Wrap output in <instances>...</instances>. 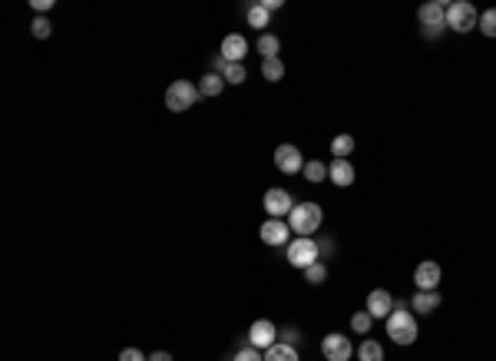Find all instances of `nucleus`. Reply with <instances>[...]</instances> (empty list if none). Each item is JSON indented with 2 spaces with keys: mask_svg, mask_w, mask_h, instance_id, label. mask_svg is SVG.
<instances>
[{
  "mask_svg": "<svg viewBox=\"0 0 496 361\" xmlns=\"http://www.w3.org/2000/svg\"><path fill=\"white\" fill-rule=\"evenodd\" d=\"M275 341H278V329L271 325L268 318H259V322H255V325L248 329V345H252V348L268 351Z\"/></svg>",
  "mask_w": 496,
  "mask_h": 361,
  "instance_id": "obj_7",
  "label": "nucleus"
},
{
  "mask_svg": "<svg viewBox=\"0 0 496 361\" xmlns=\"http://www.w3.org/2000/svg\"><path fill=\"white\" fill-rule=\"evenodd\" d=\"M265 361H302V358H298V348H294V345L275 341V345L265 351Z\"/></svg>",
  "mask_w": 496,
  "mask_h": 361,
  "instance_id": "obj_17",
  "label": "nucleus"
},
{
  "mask_svg": "<svg viewBox=\"0 0 496 361\" xmlns=\"http://www.w3.org/2000/svg\"><path fill=\"white\" fill-rule=\"evenodd\" d=\"M271 20V13L261 7V4H248V23L255 27V30H265Z\"/></svg>",
  "mask_w": 496,
  "mask_h": 361,
  "instance_id": "obj_22",
  "label": "nucleus"
},
{
  "mask_svg": "<svg viewBox=\"0 0 496 361\" xmlns=\"http://www.w3.org/2000/svg\"><path fill=\"white\" fill-rule=\"evenodd\" d=\"M321 222H324L321 206H314V202H298V206L292 209V216H288V229L298 232L302 239H311L314 232L321 229Z\"/></svg>",
  "mask_w": 496,
  "mask_h": 361,
  "instance_id": "obj_2",
  "label": "nucleus"
},
{
  "mask_svg": "<svg viewBox=\"0 0 496 361\" xmlns=\"http://www.w3.org/2000/svg\"><path fill=\"white\" fill-rule=\"evenodd\" d=\"M245 54H248V44H245V37H238V33H228L225 40H222V47H218V56L225 63H242Z\"/></svg>",
  "mask_w": 496,
  "mask_h": 361,
  "instance_id": "obj_14",
  "label": "nucleus"
},
{
  "mask_svg": "<svg viewBox=\"0 0 496 361\" xmlns=\"http://www.w3.org/2000/svg\"><path fill=\"white\" fill-rule=\"evenodd\" d=\"M149 361H173V355H169V351H152Z\"/></svg>",
  "mask_w": 496,
  "mask_h": 361,
  "instance_id": "obj_35",
  "label": "nucleus"
},
{
  "mask_svg": "<svg viewBox=\"0 0 496 361\" xmlns=\"http://www.w3.org/2000/svg\"><path fill=\"white\" fill-rule=\"evenodd\" d=\"M480 23V13H476L473 4H466V0H453L447 4V27L457 33H470Z\"/></svg>",
  "mask_w": 496,
  "mask_h": 361,
  "instance_id": "obj_4",
  "label": "nucleus"
},
{
  "mask_svg": "<svg viewBox=\"0 0 496 361\" xmlns=\"http://www.w3.org/2000/svg\"><path fill=\"white\" fill-rule=\"evenodd\" d=\"M388 335L394 345H414L417 341V318H414V312L404 305H394V312H390L388 318Z\"/></svg>",
  "mask_w": 496,
  "mask_h": 361,
  "instance_id": "obj_1",
  "label": "nucleus"
},
{
  "mask_svg": "<svg viewBox=\"0 0 496 361\" xmlns=\"http://www.w3.org/2000/svg\"><path fill=\"white\" fill-rule=\"evenodd\" d=\"M265 212H268L271 219H285V216H292V209H294V199L285 192V189H268L265 192Z\"/></svg>",
  "mask_w": 496,
  "mask_h": 361,
  "instance_id": "obj_8",
  "label": "nucleus"
},
{
  "mask_svg": "<svg viewBox=\"0 0 496 361\" xmlns=\"http://www.w3.org/2000/svg\"><path fill=\"white\" fill-rule=\"evenodd\" d=\"M328 179H331L335 186L347 189L351 183H354V166L347 163V159H335V163L328 166Z\"/></svg>",
  "mask_w": 496,
  "mask_h": 361,
  "instance_id": "obj_15",
  "label": "nucleus"
},
{
  "mask_svg": "<svg viewBox=\"0 0 496 361\" xmlns=\"http://www.w3.org/2000/svg\"><path fill=\"white\" fill-rule=\"evenodd\" d=\"M421 27H447V4L443 0H427L421 11H417Z\"/></svg>",
  "mask_w": 496,
  "mask_h": 361,
  "instance_id": "obj_13",
  "label": "nucleus"
},
{
  "mask_svg": "<svg viewBox=\"0 0 496 361\" xmlns=\"http://www.w3.org/2000/svg\"><path fill=\"white\" fill-rule=\"evenodd\" d=\"M421 33L427 37V40H440V37H443V27H421Z\"/></svg>",
  "mask_w": 496,
  "mask_h": 361,
  "instance_id": "obj_33",
  "label": "nucleus"
},
{
  "mask_svg": "<svg viewBox=\"0 0 496 361\" xmlns=\"http://www.w3.org/2000/svg\"><path fill=\"white\" fill-rule=\"evenodd\" d=\"M259 235H261L265 245H271V249H278V245H288V242H292V239H288L292 229H288V222H285V219H268L259 229Z\"/></svg>",
  "mask_w": 496,
  "mask_h": 361,
  "instance_id": "obj_9",
  "label": "nucleus"
},
{
  "mask_svg": "<svg viewBox=\"0 0 496 361\" xmlns=\"http://www.w3.org/2000/svg\"><path fill=\"white\" fill-rule=\"evenodd\" d=\"M304 282H308V285H324V282H328V265H324V262L308 265V269H304Z\"/></svg>",
  "mask_w": 496,
  "mask_h": 361,
  "instance_id": "obj_25",
  "label": "nucleus"
},
{
  "mask_svg": "<svg viewBox=\"0 0 496 361\" xmlns=\"http://www.w3.org/2000/svg\"><path fill=\"white\" fill-rule=\"evenodd\" d=\"M245 77H248V70L242 63H225V66H222V80H225V83H232V87L245 83Z\"/></svg>",
  "mask_w": 496,
  "mask_h": 361,
  "instance_id": "obj_24",
  "label": "nucleus"
},
{
  "mask_svg": "<svg viewBox=\"0 0 496 361\" xmlns=\"http://www.w3.org/2000/svg\"><path fill=\"white\" fill-rule=\"evenodd\" d=\"M321 355L328 361H351V355H354V345H351V338H347V335H337V331H331V335H324V341H321Z\"/></svg>",
  "mask_w": 496,
  "mask_h": 361,
  "instance_id": "obj_6",
  "label": "nucleus"
},
{
  "mask_svg": "<svg viewBox=\"0 0 496 361\" xmlns=\"http://www.w3.org/2000/svg\"><path fill=\"white\" fill-rule=\"evenodd\" d=\"M195 99H199V87L189 83V80H175V83H169V90H166V106L173 113H185Z\"/></svg>",
  "mask_w": 496,
  "mask_h": 361,
  "instance_id": "obj_5",
  "label": "nucleus"
},
{
  "mask_svg": "<svg viewBox=\"0 0 496 361\" xmlns=\"http://www.w3.org/2000/svg\"><path fill=\"white\" fill-rule=\"evenodd\" d=\"M414 282H417V292H437V285H440V265L421 262L414 269Z\"/></svg>",
  "mask_w": 496,
  "mask_h": 361,
  "instance_id": "obj_11",
  "label": "nucleus"
},
{
  "mask_svg": "<svg viewBox=\"0 0 496 361\" xmlns=\"http://www.w3.org/2000/svg\"><path fill=\"white\" fill-rule=\"evenodd\" d=\"M30 33L37 37V40H46L50 33H54V23L46 20V17H33V23H30Z\"/></svg>",
  "mask_w": 496,
  "mask_h": 361,
  "instance_id": "obj_28",
  "label": "nucleus"
},
{
  "mask_svg": "<svg viewBox=\"0 0 496 361\" xmlns=\"http://www.w3.org/2000/svg\"><path fill=\"white\" fill-rule=\"evenodd\" d=\"M410 305L417 308V315H430L433 308H440V292H414Z\"/></svg>",
  "mask_w": 496,
  "mask_h": 361,
  "instance_id": "obj_16",
  "label": "nucleus"
},
{
  "mask_svg": "<svg viewBox=\"0 0 496 361\" xmlns=\"http://www.w3.org/2000/svg\"><path fill=\"white\" fill-rule=\"evenodd\" d=\"M261 77L271 80V83H278L285 77V63H281L278 56H271V60H261Z\"/></svg>",
  "mask_w": 496,
  "mask_h": 361,
  "instance_id": "obj_23",
  "label": "nucleus"
},
{
  "mask_svg": "<svg viewBox=\"0 0 496 361\" xmlns=\"http://www.w3.org/2000/svg\"><path fill=\"white\" fill-rule=\"evenodd\" d=\"M394 305H397V302H394L390 292H384V288H374V292L367 295V315L371 318H384V322H388Z\"/></svg>",
  "mask_w": 496,
  "mask_h": 361,
  "instance_id": "obj_12",
  "label": "nucleus"
},
{
  "mask_svg": "<svg viewBox=\"0 0 496 361\" xmlns=\"http://www.w3.org/2000/svg\"><path fill=\"white\" fill-rule=\"evenodd\" d=\"M275 166H278L281 173H302L304 169V159H302V149L292 146V142H285L275 149Z\"/></svg>",
  "mask_w": 496,
  "mask_h": 361,
  "instance_id": "obj_10",
  "label": "nucleus"
},
{
  "mask_svg": "<svg viewBox=\"0 0 496 361\" xmlns=\"http://www.w3.org/2000/svg\"><path fill=\"white\" fill-rule=\"evenodd\" d=\"M476 27H480L483 37L496 40V7H493V11H486V13H480V23H476Z\"/></svg>",
  "mask_w": 496,
  "mask_h": 361,
  "instance_id": "obj_27",
  "label": "nucleus"
},
{
  "mask_svg": "<svg viewBox=\"0 0 496 361\" xmlns=\"http://www.w3.org/2000/svg\"><path fill=\"white\" fill-rule=\"evenodd\" d=\"M119 361H149V358H146L140 348H123L119 351Z\"/></svg>",
  "mask_w": 496,
  "mask_h": 361,
  "instance_id": "obj_31",
  "label": "nucleus"
},
{
  "mask_svg": "<svg viewBox=\"0 0 496 361\" xmlns=\"http://www.w3.org/2000/svg\"><path fill=\"white\" fill-rule=\"evenodd\" d=\"M232 361H265V355H261L259 348H252V345H242V348L235 351V358Z\"/></svg>",
  "mask_w": 496,
  "mask_h": 361,
  "instance_id": "obj_30",
  "label": "nucleus"
},
{
  "mask_svg": "<svg viewBox=\"0 0 496 361\" xmlns=\"http://www.w3.org/2000/svg\"><path fill=\"white\" fill-rule=\"evenodd\" d=\"M285 255H288V265L294 269H308V265L321 262V249H318V239H292L285 245Z\"/></svg>",
  "mask_w": 496,
  "mask_h": 361,
  "instance_id": "obj_3",
  "label": "nucleus"
},
{
  "mask_svg": "<svg viewBox=\"0 0 496 361\" xmlns=\"http://www.w3.org/2000/svg\"><path fill=\"white\" fill-rule=\"evenodd\" d=\"M261 7H265V11H268V13L281 11V4H278V0H265V4H261Z\"/></svg>",
  "mask_w": 496,
  "mask_h": 361,
  "instance_id": "obj_37",
  "label": "nucleus"
},
{
  "mask_svg": "<svg viewBox=\"0 0 496 361\" xmlns=\"http://www.w3.org/2000/svg\"><path fill=\"white\" fill-rule=\"evenodd\" d=\"M281 50V40L275 37V33H261L259 37V56L261 60H271V56H278Z\"/></svg>",
  "mask_w": 496,
  "mask_h": 361,
  "instance_id": "obj_20",
  "label": "nucleus"
},
{
  "mask_svg": "<svg viewBox=\"0 0 496 361\" xmlns=\"http://www.w3.org/2000/svg\"><path fill=\"white\" fill-rule=\"evenodd\" d=\"M357 361H384V348L371 338L361 341V345H357Z\"/></svg>",
  "mask_w": 496,
  "mask_h": 361,
  "instance_id": "obj_21",
  "label": "nucleus"
},
{
  "mask_svg": "<svg viewBox=\"0 0 496 361\" xmlns=\"http://www.w3.org/2000/svg\"><path fill=\"white\" fill-rule=\"evenodd\" d=\"M285 345H298V331H294V329L285 331Z\"/></svg>",
  "mask_w": 496,
  "mask_h": 361,
  "instance_id": "obj_36",
  "label": "nucleus"
},
{
  "mask_svg": "<svg viewBox=\"0 0 496 361\" xmlns=\"http://www.w3.org/2000/svg\"><path fill=\"white\" fill-rule=\"evenodd\" d=\"M30 7H33L37 13H50V11H54V0H33Z\"/></svg>",
  "mask_w": 496,
  "mask_h": 361,
  "instance_id": "obj_32",
  "label": "nucleus"
},
{
  "mask_svg": "<svg viewBox=\"0 0 496 361\" xmlns=\"http://www.w3.org/2000/svg\"><path fill=\"white\" fill-rule=\"evenodd\" d=\"M304 179L308 183H321V179H328V166L324 163H318V159H311V163H304Z\"/></svg>",
  "mask_w": 496,
  "mask_h": 361,
  "instance_id": "obj_26",
  "label": "nucleus"
},
{
  "mask_svg": "<svg viewBox=\"0 0 496 361\" xmlns=\"http://www.w3.org/2000/svg\"><path fill=\"white\" fill-rule=\"evenodd\" d=\"M318 249H321V255H335V242H331V239H318Z\"/></svg>",
  "mask_w": 496,
  "mask_h": 361,
  "instance_id": "obj_34",
  "label": "nucleus"
},
{
  "mask_svg": "<svg viewBox=\"0 0 496 361\" xmlns=\"http://www.w3.org/2000/svg\"><path fill=\"white\" fill-rule=\"evenodd\" d=\"M331 153H335V159H347V156L354 153V136L351 133H337L335 140H331Z\"/></svg>",
  "mask_w": 496,
  "mask_h": 361,
  "instance_id": "obj_19",
  "label": "nucleus"
},
{
  "mask_svg": "<svg viewBox=\"0 0 496 361\" xmlns=\"http://www.w3.org/2000/svg\"><path fill=\"white\" fill-rule=\"evenodd\" d=\"M371 325H374V318L367 315V312H357V315H351V329H354V335H367V331H371Z\"/></svg>",
  "mask_w": 496,
  "mask_h": 361,
  "instance_id": "obj_29",
  "label": "nucleus"
},
{
  "mask_svg": "<svg viewBox=\"0 0 496 361\" xmlns=\"http://www.w3.org/2000/svg\"><path fill=\"white\" fill-rule=\"evenodd\" d=\"M222 90H225L222 73H205V77L199 80V97H218Z\"/></svg>",
  "mask_w": 496,
  "mask_h": 361,
  "instance_id": "obj_18",
  "label": "nucleus"
}]
</instances>
